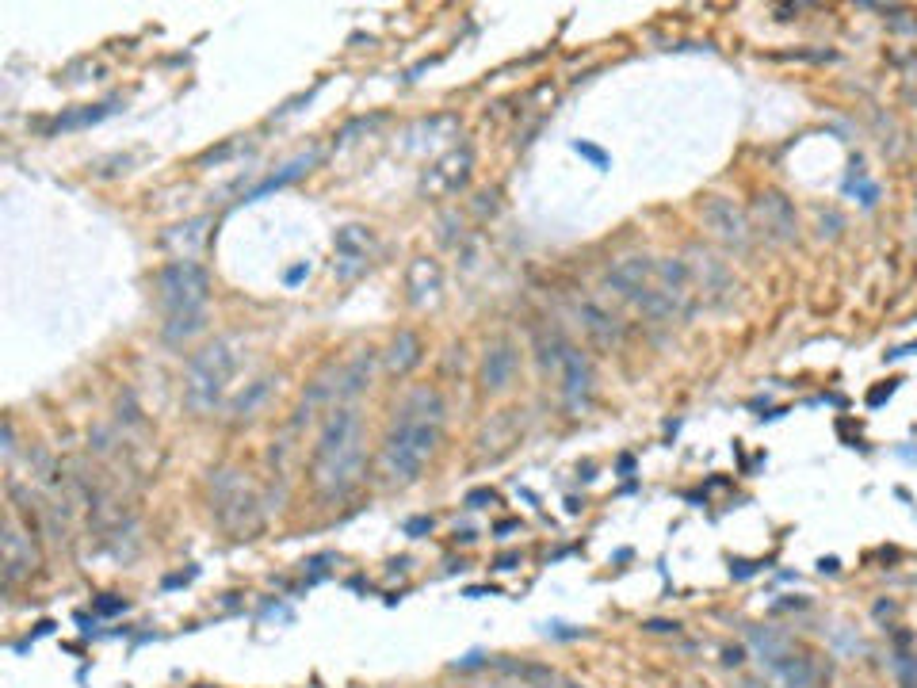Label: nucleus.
<instances>
[{
	"mask_svg": "<svg viewBox=\"0 0 917 688\" xmlns=\"http://www.w3.org/2000/svg\"><path fill=\"white\" fill-rule=\"evenodd\" d=\"M440 425H444V402L432 394V390H417L409 394L406 406L398 409V421L386 436V471L394 478H417L421 467L428 463V455L436 452V440H440Z\"/></svg>",
	"mask_w": 917,
	"mask_h": 688,
	"instance_id": "obj_1",
	"label": "nucleus"
},
{
	"mask_svg": "<svg viewBox=\"0 0 917 688\" xmlns=\"http://www.w3.org/2000/svg\"><path fill=\"white\" fill-rule=\"evenodd\" d=\"M363 459V432L360 413L356 409H337L333 421L321 432L318 455H314V482L321 494H344L356 474H360Z\"/></svg>",
	"mask_w": 917,
	"mask_h": 688,
	"instance_id": "obj_2",
	"label": "nucleus"
},
{
	"mask_svg": "<svg viewBox=\"0 0 917 688\" xmlns=\"http://www.w3.org/2000/svg\"><path fill=\"white\" fill-rule=\"evenodd\" d=\"M157 291H161V306L169 314V333L172 341H184L203 329V306L211 299V283H207V272L195 264V260H172L161 268L157 276Z\"/></svg>",
	"mask_w": 917,
	"mask_h": 688,
	"instance_id": "obj_3",
	"label": "nucleus"
},
{
	"mask_svg": "<svg viewBox=\"0 0 917 688\" xmlns=\"http://www.w3.org/2000/svg\"><path fill=\"white\" fill-rule=\"evenodd\" d=\"M234 367H237V360H234V352H230V344L226 341L207 344V348L192 360V367H188V383H184L188 406H192L195 413H207V409L218 406V398H222V390L230 383Z\"/></svg>",
	"mask_w": 917,
	"mask_h": 688,
	"instance_id": "obj_4",
	"label": "nucleus"
},
{
	"mask_svg": "<svg viewBox=\"0 0 917 688\" xmlns=\"http://www.w3.org/2000/svg\"><path fill=\"white\" fill-rule=\"evenodd\" d=\"M704 222L723 237V241H730V245H738V249H746L749 245L746 218H742V211H738L730 199H723V195H711L704 203Z\"/></svg>",
	"mask_w": 917,
	"mask_h": 688,
	"instance_id": "obj_5",
	"label": "nucleus"
},
{
	"mask_svg": "<svg viewBox=\"0 0 917 688\" xmlns=\"http://www.w3.org/2000/svg\"><path fill=\"white\" fill-rule=\"evenodd\" d=\"M562 390H566V402L570 406H581L589 398V364L585 356L574 352V348H562Z\"/></svg>",
	"mask_w": 917,
	"mask_h": 688,
	"instance_id": "obj_6",
	"label": "nucleus"
},
{
	"mask_svg": "<svg viewBox=\"0 0 917 688\" xmlns=\"http://www.w3.org/2000/svg\"><path fill=\"white\" fill-rule=\"evenodd\" d=\"M516 364H520L516 348H512V344H497L490 356H486V367H482V383H486V390L509 387L512 375H516Z\"/></svg>",
	"mask_w": 917,
	"mask_h": 688,
	"instance_id": "obj_7",
	"label": "nucleus"
},
{
	"mask_svg": "<svg viewBox=\"0 0 917 688\" xmlns=\"http://www.w3.org/2000/svg\"><path fill=\"white\" fill-rule=\"evenodd\" d=\"M761 218L772 226V237H791L795 234V215H791L788 199L776 192L761 195Z\"/></svg>",
	"mask_w": 917,
	"mask_h": 688,
	"instance_id": "obj_8",
	"label": "nucleus"
},
{
	"mask_svg": "<svg viewBox=\"0 0 917 688\" xmlns=\"http://www.w3.org/2000/svg\"><path fill=\"white\" fill-rule=\"evenodd\" d=\"M421 364V341L413 333H398V341L390 344V371L406 375L409 367Z\"/></svg>",
	"mask_w": 917,
	"mask_h": 688,
	"instance_id": "obj_9",
	"label": "nucleus"
},
{
	"mask_svg": "<svg viewBox=\"0 0 917 688\" xmlns=\"http://www.w3.org/2000/svg\"><path fill=\"white\" fill-rule=\"evenodd\" d=\"M581 318H585V329L597 333L600 341H612V337H616V325H608V314H600L597 306H585Z\"/></svg>",
	"mask_w": 917,
	"mask_h": 688,
	"instance_id": "obj_10",
	"label": "nucleus"
},
{
	"mask_svg": "<svg viewBox=\"0 0 917 688\" xmlns=\"http://www.w3.org/2000/svg\"><path fill=\"white\" fill-rule=\"evenodd\" d=\"M574 150H577V153H585V157H589V161H593L597 169H604V165H608V157H604V153H600L597 146H589V142H574Z\"/></svg>",
	"mask_w": 917,
	"mask_h": 688,
	"instance_id": "obj_11",
	"label": "nucleus"
}]
</instances>
